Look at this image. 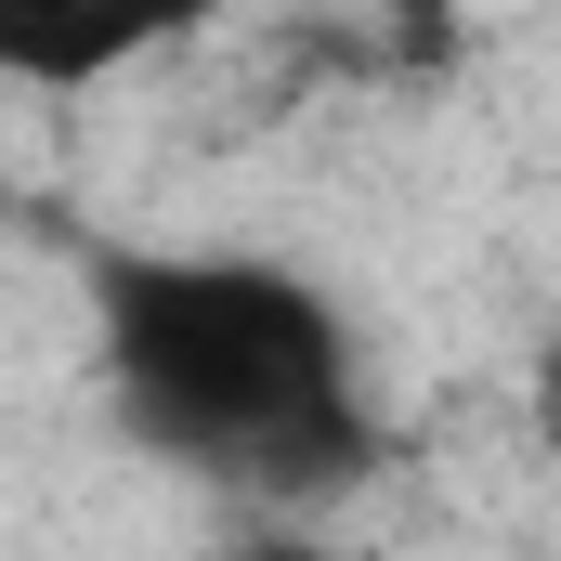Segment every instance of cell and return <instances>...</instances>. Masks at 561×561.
<instances>
[{"label":"cell","mask_w":561,"mask_h":561,"mask_svg":"<svg viewBox=\"0 0 561 561\" xmlns=\"http://www.w3.org/2000/svg\"><path fill=\"white\" fill-rule=\"evenodd\" d=\"M105 405L157 470L222 510L313 523L379 470V405L340 287L275 249H105L92 262Z\"/></svg>","instance_id":"1"},{"label":"cell","mask_w":561,"mask_h":561,"mask_svg":"<svg viewBox=\"0 0 561 561\" xmlns=\"http://www.w3.org/2000/svg\"><path fill=\"white\" fill-rule=\"evenodd\" d=\"M222 0H0V79L26 92H92V79H131L170 39H196Z\"/></svg>","instance_id":"2"},{"label":"cell","mask_w":561,"mask_h":561,"mask_svg":"<svg viewBox=\"0 0 561 561\" xmlns=\"http://www.w3.org/2000/svg\"><path fill=\"white\" fill-rule=\"evenodd\" d=\"M249 561H340V549H300V536H262Z\"/></svg>","instance_id":"3"}]
</instances>
